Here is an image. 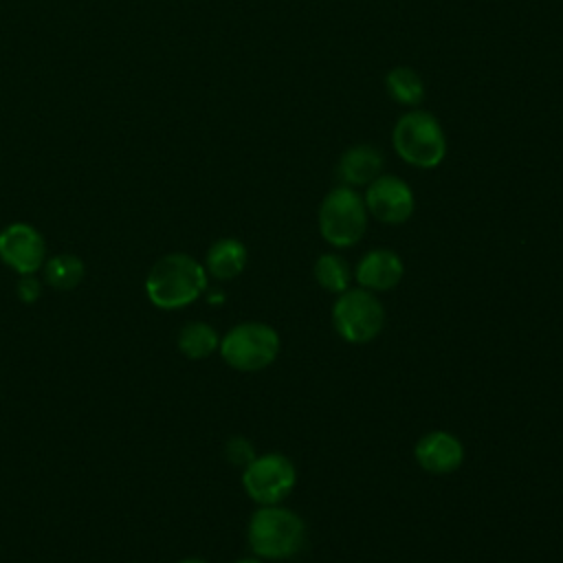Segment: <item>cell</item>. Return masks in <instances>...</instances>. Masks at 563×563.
I'll use <instances>...</instances> for the list:
<instances>
[{"label": "cell", "instance_id": "obj_1", "mask_svg": "<svg viewBox=\"0 0 563 563\" xmlns=\"http://www.w3.org/2000/svg\"><path fill=\"white\" fill-rule=\"evenodd\" d=\"M207 290L205 266L187 253L163 255L145 277L147 299L163 310L194 303Z\"/></svg>", "mask_w": 563, "mask_h": 563}, {"label": "cell", "instance_id": "obj_2", "mask_svg": "<svg viewBox=\"0 0 563 563\" xmlns=\"http://www.w3.org/2000/svg\"><path fill=\"white\" fill-rule=\"evenodd\" d=\"M246 541L255 556L284 561L295 554L306 543V526L301 517L277 504L260 506L249 521Z\"/></svg>", "mask_w": 563, "mask_h": 563}, {"label": "cell", "instance_id": "obj_3", "mask_svg": "<svg viewBox=\"0 0 563 563\" xmlns=\"http://www.w3.org/2000/svg\"><path fill=\"white\" fill-rule=\"evenodd\" d=\"M391 143L396 154L418 169H433L446 156V136L440 121L418 108H411L396 121Z\"/></svg>", "mask_w": 563, "mask_h": 563}, {"label": "cell", "instance_id": "obj_4", "mask_svg": "<svg viewBox=\"0 0 563 563\" xmlns=\"http://www.w3.org/2000/svg\"><path fill=\"white\" fill-rule=\"evenodd\" d=\"M367 227L363 196L352 187H334L319 207V233L332 246H354Z\"/></svg>", "mask_w": 563, "mask_h": 563}, {"label": "cell", "instance_id": "obj_5", "mask_svg": "<svg viewBox=\"0 0 563 563\" xmlns=\"http://www.w3.org/2000/svg\"><path fill=\"white\" fill-rule=\"evenodd\" d=\"M220 354L227 365L240 372H257L268 367L279 352V334L262 321L233 325L220 339Z\"/></svg>", "mask_w": 563, "mask_h": 563}, {"label": "cell", "instance_id": "obj_6", "mask_svg": "<svg viewBox=\"0 0 563 563\" xmlns=\"http://www.w3.org/2000/svg\"><path fill=\"white\" fill-rule=\"evenodd\" d=\"M332 325L347 343H367L385 325L383 303L372 290L347 288L332 306Z\"/></svg>", "mask_w": 563, "mask_h": 563}, {"label": "cell", "instance_id": "obj_7", "mask_svg": "<svg viewBox=\"0 0 563 563\" xmlns=\"http://www.w3.org/2000/svg\"><path fill=\"white\" fill-rule=\"evenodd\" d=\"M297 482L292 462L282 453L255 455L251 464L244 466L242 484L246 495L260 506H273L286 499Z\"/></svg>", "mask_w": 563, "mask_h": 563}, {"label": "cell", "instance_id": "obj_8", "mask_svg": "<svg viewBox=\"0 0 563 563\" xmlns=\"http://www.w3.org/2000/svg\"><path fill=\"white\" fill-rule=\"evenodd\" d=\"M365 209L385 224H402L411 218L416 200L411 187L391 174H380L365 189Z\"/></svg>", "mask_w": 563, "mask_h": 563}, {"label": "cell", "instance_id": "obj_9", "mask_svg": "<svg viewBox=\"0 0 563 563\" xmlns=\"http://www.w3.org/2000/svg\"><path fill=\"white\" fill-rule=\"evenodd\" d=\"M0 260L18 275H35L46 262V242L35 227L13 222L0 231Z\"/></svg>", "mask_w": 563, "mask_h": 563}, {"label": "cell", "instance_id": "obj_10", "mask_svg": "<svg viewBox=\"0 0 563 563\" xmlns=\"http://www.w3.org/2000/svg\"><path fill=\"white\" fill-rule=\"evenodd\" d=\"M413 455H416V462L427 473L446 475V473H453L462 466L464 446L449 431H429L418 440V444L413 449Z\"/></svg>", "mask_w": 563, "mask_h": 563}, {"label": "cell", "instance_id": "obj_11", "mask_svg": "<svg viewBox=\"0 0 563 563\" xmlns=\"http://www.w3.org/2000/svg\"><path fill=\"white\" fill-rule=\"evenodd\" d=\"M402 273H405V266L398 253L389 249H374L361 257V262L356 264L354 277L361 284V288L372 292H383L398 286V282L402 279Z\"/></svg>", "mask_w": 563, "mask_h": 563}, {"label": "cell", "instance_id": "obj_12", "mask_svg": "<svg viewBox=\"0 0 563 563\" xmlns=\"http://www.w3.org/2000/svg\"><path fill=\"white\" fill-rule=\"evenodd\" d=\"M383 154L374 145L356 143L347 147L336 165V174L345 187H367L383 172Z\"/></svg>", "mask_w": 563, "mask_h": 563}, {"label": "cell", "instance_id": "obj_13", "mask_svg": "<svg viewBox=\"0 0 563 563\" xmlns=\"http://www.w3.org/2000/svg\"><path fill=\"white\" fill-rule=\"evenodd\" d=\"M246 246L235 238H222L213 242L205 257L207 275L227 282L238 277L246 266Z\"/></svg>", "mask_w": 563, "mask_h": 563}, {"label": "cell", "instance_id": "obj_14", "mask_svg": "<svg viewBox=\"0 0 563 563\" xmlns=\"http://www.w3.org/2000/svg\"><path fill=\"white\" fill-rule=\"evenodd\" d=\"M176 345L183 356H187L191 361H200V358L211 356L220 347V336L209 323L189 321L180 328Z\"/></svg>", "mask_w": 563, "mask_h": 563}, {"label": "cell", "instance_id": "obj_15", "mask_svg": "<svg viewBox=\"0 0 563 563\" xmlns=\"http://www.w3.org/2000/svg\"><path fill=\"white\" fill-rule=\"evenodd\" d=\"M385 90L396 103H402L409 108L420 106L424 99V81L409 66H394L385 75Z\"/></svg>", "mask_w": 563, "mask_h": 563}, {"label": "cell", "instance_id": "obj_16", "mask_svg": "<svg viewBox=\"0 0 563 563\" xmlns=\"http://www.w3.org/2000/svg\"><path fill=\"white\" fill-rule=\"evenodd\" d=\"M84 262L70 253H59L44 262V282L55 290H73L84 279Z\"/></svg>", "mask_w": 563, "mask_h": 563}, {"label": "cell", "instance_id": "obj_17", "mask_svg": "<svg viewBox=\"0 0 563 563\" xmlns=\"http://www.w3.org/2000/svg\"><path fill=\"white\" fill-rule=\"evenodd\" d=\"M314 279L317 284L334 295H341L350 286V266L347 262L336 253H323L314 262Z\"/></svg>", "mask_w": 563, "mask_h": 563}, {"label": "cell", "instance_id": "obj_18", "mask_svg": "<svg viewBox=\"0 0 563 563\" xmlns=\"http://www.w3.org/2000/svg\"><path fill=\"white\" fill-rule=\"evenodd\" d=\"M224 455H227V460L233 466H242L244 468L246 464H251L255 460V449H253V444L246 438L233 435L224 444Z\"/></svg>", "mask_w": 563, "mask_h": 563}, {"label": "cell", "instance_id": "obj_19", "mask_svg": "<svg viewBox=\"0 0 563 563\" xmlns=\"http://www.w3.org/2000/svg\"><path fill=\"white\" fill-rule=\"evenodd\" d=\"M15 292L24 303H33L42 295V284L35 275H20V279L15 284Z\"/></svg>", "mask_w": 563, "mask_h": 563}, {"label": "cell", "instance_id": "obj_20", "mask_svg": "<svg viewBox=\"0 0 563 563\" xmlns=\"http://www.w3.org/2000/svg\"><path fill=\"white\" fill-rule=\"evenodd\" d=\"M235 563H262V559L260 556H246V559H240Z\"/></svg>", "mask_w": 563, "mask_h": 563}, {"label": "cell", "instance_id": "obj_21", "mask_svg": "<svg viewBox=\"0 0 563 563\" xmlns=\"http://www.w3.org/2000/svg\"><path fill=\"white\" fill-rule=\"evenodd\" d=\"M178 563H209V561H205V559H183Z\"/></svg>", "mask_w": 563, "mask_h": 563}]
</instances>
